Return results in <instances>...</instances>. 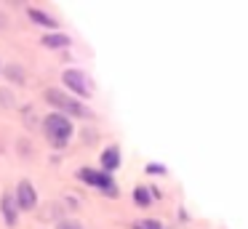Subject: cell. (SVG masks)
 <instances>
[{"label": "cell", "mask_w": 248, "mask_h": 229, "mask_svg": "<svg viewBox=\"0 0 248 229\" xmlns=\"http://www.w3.org/2000/svg\"><path fill=\"white\" fill-rule=\"evenodd\" d=\"M46 101L48 104H54L56 109L62 112V115H67L72 120V117H93V112L88 109V107H83L80 101L75 99V96H70L67 91H62V88H48L46 91Z\"/></svg>", "instance_id": "obj_1"}, {"label": "cell", "mask_w": 248, "mask_h": 229, "mask_svg": "<svg viewBox=\"0 0 248 229\" xmlns=\"http://www.w3.org/2000/svg\"><path fill=\"white\" fill-rule=\"evenodd\" d=\"M43 128H46V136L51 138V144H54L56 149L67 147V141H70L72 131H75L72 120H70L67 115H62V112H51V115L43 120Z\"/></svg>", "instance_id": "obj_2"}, {"label": "cell", "mask_w": 248, "mask_h": 229, "mask_svg": "<svg viewBox=\"0 0 248 229\" xmlns=\"http://www.w3.org/2000/svg\"><path fill=\"white\" fill-rule=\"evenodd\" d=\"M78 179L86 181L88 186H96V189H102L104 195L118 197V184H115V179H112L109 173H104V170H96V168H80V170H78Z\"/></svg>", "instance_id": "obj_3"}, {"label": "cell", "mask_w": 248, "mask_h": 229, "mask_svg": "<svg viewBox=\"0 0 248 229\" xmlns=\"http://www.w3.org/2000/svg\"><path fill=\"white\" fill-rule=\"evenodd\" d=\"M62 80H64V85H67V88H70V91H75V93H78V96H83V99L93 96V83L88 80V75L83 72V69H64Z\"/></svg>", "instance_id": "obj_4"}, {"label": "cell", "mask_w": 248, "mask_h": 229, "mask_svg": "<svg viewBox=\"0 0 248 229\" xmlns=\"http://www.w3.org/2000/svg\"><path fill=\"white\" fill-rule=\"evenodd\" d=\"M14 200H16V208H19V211H32V208L38 205V192H35L32 181H27V179L19 181Z\"/></svg>", "instance_id": "obj_5"}, {"label": "cell", "mask_w": 248, "mask_h": 229, "mask_svg": "<svg viewBox=\"0 0 248 229\" xmlns=\"http://www.w3.org/2000/svg\"><path fill=\"white\" fill-rule=\"evenodd\" d=\"M0 213H3V221H6L8 227H16L19 208H16V200H14L11 192H3V195H0Z\"/></svg>", "instance_id": "obj_6"}, {"label": "cell", "mask_w": 248, "mask_h": 229, "mask_svg": "<svg viewBox=\"0 0 248 229\" xmlns=\"http://www.w3.org/2000/svg\"><path fill=\"white\" fill-rule=\"evenodd\" d=\"M120 168V149L118 147H107L102 152V170L104 173H112Z\"/></svg>", "instance_id": "obj_7"}, {"label": "cell", "mask_w": 248, "mask_h": 229, "mask_svg": "<svg viewBox=\"0 0 248 229\" xmlns=\"http://www.w3.org/2000/svg\"><path fill=\"white\" fill-rule=\"evenodd\" d=\"M27 16L35 21V24H40V27H48V30H56V27H59V21H56L51 14H46V11H40V8H32V5L27 8Z\"/></svg>", "instance_id": "obj_8"}, {"label": "cell", "mask_w": 248, "mask_h": 229, "mask_svg": "<svg viewBox=\"0 0 248 229\" xmlns=\"http://www.w3.org/2000/svg\"><path fill=\"white\" fill-rule=\"evenodd\" d=\"M40 43H43L46 48H67L72 43V37L64 35V32H51V35L40 37Z\"/></svg>", "instance_id": "obj_9"}, {"label": "cell", "mask_w": 248, "mask_h": 229, "mask_svg": "<svg viewBox=\"0 0 248 229\" xmlns=\"http://www.w3.org/2000/svg\"><path fill=\"white\" fill-rule=\"evenodd\" d=\"M131 229H166L157 218H139V221L131 224Z\"/></svg>", "instance_id": "obj_10"}, {"label": "cell", "mask_w": 248, "mask_h": 229, "mask_svg": "<svg viewBox=\"0 0 248 229\" xmlns=\"http://www.w3.org/2000/svg\"><path fill=\"white\" fill-rule=\"evenodd\" d=\"M134 200L139 202L141 208H147V205H150V200H152V197H150V192H147L144 186H136V189H134Z\"/></svg>", "instance_id": "obj_11"}, {"label": "cell", "mask_w": 248, "mask_h": 229, "mask_svg": "<svg viewBox=\"0 0 248 229\" xmlns=\"http://www.w3.org/2000/svg\"><path fill=\"white\" fill-rule=\"evenodd\" d=\"M56 229H86L80 221H75V218H62L59 224H56Z\"/></svg>", "instance_id": "obj_12"}, {"label": "cell", "mask_w": 248, "mask_h": 229, "mask_svg": "<svg viewBox=\"0 0 248 229\" xmlns=\"http://www.w3.org/2000/svg\"><path fill=\"white\" fill-rule=\"evenodd\" d=\"M6 75H11L14 83H24V72H22V67H6Z\"/></svg>", "instance_id": "obj_13"}, {"label": "cell", "mask_w": 248, "mask_h": 229, "mask_svg": "<svg viewBox=\"0 0 248 229\" xmlns=\"http://www.w3.org/2000/svg\"><path fill=\"white\" fill-rule=\"evenodd\" d=\"M0 104L3 107H14V93L6 88H0Z\"/></svg>", "instance_id": "obj_14"}, {"label": "cell", "mask_w": 248, "mask_h": 229, "mask_svg": "<svg viewBox=\"0 0 248 229\" xmlns=\"http://www.w3.org/2000/svg\"><path fill=\"white\" fill-rule=\"evenodd\" d=\"M163 170H166V168H163L160 163H150V165H147V173H163Z\"/></svg>", "instance_id": "obj_15"}]
</instances>
